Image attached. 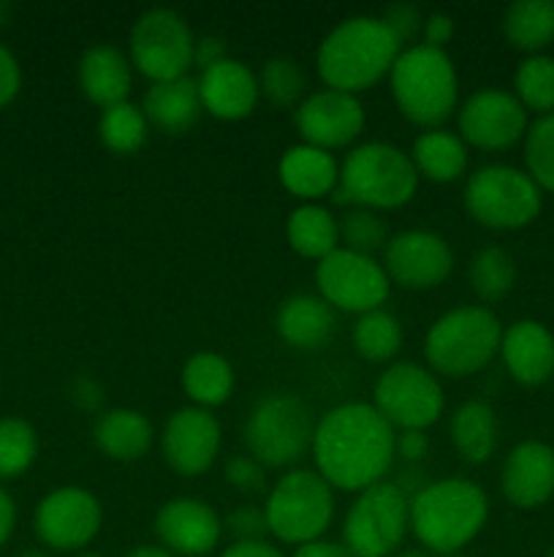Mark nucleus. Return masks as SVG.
<instances>
[{"mask_svg":"<svg viewBox=\"0 0 554 557\" xmlns=\"http://www.w3.org/2000/svg\"><path fill=\"white\" fill-rule=\"evenodd\" d=\"M394 441L396 430L373 403L351 400L329 408L315 422L310 455L331 490L364 493L389 473L396 455Z\"/></svg>","mask_w":554,"mask_h":557,"instance_id":"nucleus-1","label":"nucleus"},{"mask_svg":"<svg viewBox=\"0 0 554 557\" xmlns=\"http://www.w3.org/2000/svg\"><path fill=\"white\" fill-rule=\"evenodd\" d=\"M400 52V41L380 16L356 14L326 33L315 69L326 87L356 96L389 76Z\"/></svg>","mask_w":554,"mask_h":557,"instance_id":"nucleus-2","label":"nucleus"},{"mask_svg":"<svg viewBox=\"0 0 554 557\" xmlns=\"http://www.w3.org/2000/svg\"><path fill=\"white\" fill-rule=\"evenodd\" d=\"M489 517V498L476 482L462 476L438 479L411 498V531L427 553L459 555Z\"/></svg>","mask_w":554,"mask_h":557,"instance_id":"nucleus-3","label":"nucleus"},{"mask_svg":"<svg viewBox=\"0 0 554 557\" xmlns=\"http://www.w3.org/2000/svg\"><path fill=\"white\" fill-rule=\"evenodd\" d=\"M418 172L411 152L391 141H364L353 147L340 166L335 205L364 210H400L416 196Z\"/></svg>","mask_w":554,"mask_h":557,"instance_id":"nucleus-4","label":"nucleus"},{"mask_svg":"<svg viewBox=\"0 0 554 557\" xmlns=\"http://www.w3.org/2000/svg\"><path fill=\"white\" fill-rule=\"evenodd\" d=\"M391 96L402 117L435 131L451 117L459 98V76L445 49L413 44L402 49L389 74Z\"/></svg>","mask_w":554,"mask_h":557,"instance_id":"nucleus-5","label":"nucleus"},{"mask_svg":"<svg viewBox=\"0 0 554 557\" xmlns=\"http://www.w3.org/2000/svg\"><path fill=\"white\" fill-rule=\"evenodd\" d=\"M500 341L503 324L492 310L483 305H462L435 319L424 337V357L435 373L465 379L498 357Z\"/></svg>","mask_w":554,"mask_h":557,"instance_id":"nucleus-6","label":"nucleus"},{"mask_svg":"<svg viewBox=\"0 0 554 557\" xmlns=\"http://www.w3.org/2000/svg\"><path fill=\"white\" fill-rule=\"evenodd\" d=\"M543 190L525 169L508 163H487L467 177L465 201L467 215L494 232L525 228L541 215Z\"/></svg>","mask_w":554,"mask_h":557,"instance_id":"nucleus-7","label":"nucleus"},{"mask_svg":"<svg viewBox=\"0 0 554 557\" xmlns=\"http://www.w3.org/2000/svg\"><path fill=\"white\" fill-rule=\"evenodd\" d=\"M269 533L282 544L320 542L335 520V493L318 471L297 468L277 479L264 506Z\"/></svg>","mask_w":554,"mask_h":557,"instance_id":"nucleus-8","label":"nucleus"},{"mask_svg":"<svg viewBox=\"0 0 554 557\" xmlns=\"http://www.w3.org/2000/svg\"><path fill=\"white\" fill-rule=\"evenodd\" d=\"M315 419L297 395H266L250 408L244 422V446L264 468L293 466L313 446Z\"/></svg>","mask_w":554,"mask_h":557,"instance_id":"nucleus-9","label":"nucleus"},{"mask_svg":"<svg viewBox=\"0 0 554 557\" xmlns=\"http://www.w3.org/2000/svg\"><path fill=\"white\" fill-rule=\"evenodd\" d=\"M411 528V498L394 482H380L358 493L342 525V544L353 557H389Z\"/></svg>","mask_w":554,"mask_h":557,"instance_id":"nucleus-10","label":"nucleus"},{"mask_svg":"<svg viewBox=\"0 0 554 557\" xmlns=\"http://www.w3.org/2000/svg\"><path fill=\"white\" fill-rule=\"evenodd\" d=\"M196 36L182 14L174 9H150L130 30V65L147 79L172 82L188 76L193 65Z\"/></svg>","mask_w":554,"mask_h":557,"instance_id":"nucleus-11","label":"nucleus"},{"mask_svg":"<svg viewBox=\"0 0 554 557\" xmlns=\"http://www.w3.org/2000/svg\"><path fill=\"white\" fill-rule=\"evenodd\" d=\"M373 406L394 430H427L445 408L443 386L429 368L416 362H394L378 375Z\"/></svg>","mask_w":554,"mask_h":557,"instance_id":"nucleus-12","label":"nucleus"},{"mask_svg":"<svg viewBox=\"0 0 554 557\" xmlns=\"http://www.w3.org/2000/svg\"><path fill=\"white\" fill-rule=\"evenodd\" d=\"M315 286H318V297L331 310L356 315L383 308L391 292V281L380 261L342 248V245L318 261Z\"/></svg>","mask_w":554,"mask_h":557,"instance_id":"nucleus-13","label":"nucleus"},{"mask_svg":"<svg viewBox=\"0 0 554 557\" xmlns=\"http://www.w3.org/2000/svg\"><path fill=\"white\" fill-rule=\"evenodd\" d=\"M456 125L465 145L487 152L511 150L516 141L525 139L530 128L527 109L521 107L519 98L498 87H483L465 98L456 112Z\"/></svg>","mask_w":554,"mask_h":557,"instance_id":"nucleus-14","label":"nucleus"},{"mask_svg":"<svg viewBox=\"0 0 554 557\" xmlns=\"http://www.w3.org/2000/svg\"><path fill=\"white\" fill-rule=\"evenodd\" d=\"M103 525V509L96 495L85 487H58L38 504L33 528L41 544L76 553L98 536Z\"/></svg>","mask_w":554,"mask_h":557,"instance_id":"nucleus-15","label":"nucleus"},{"mask_svg":"<svg viewBox=\"0 0 554 557\" xmlns=\"http://www.w3.org/2000/svg\"><path fill=\"white\" fill-rule=\"evenodd\" d=\"M383 270L391 283L413 292L435 288L454 270V250L429 228H407L389 237L383 248Z\"/></svg>","mask_w":554,"mask_h":557,"instance_id":"nucleus-16","label":"nucleus"},{"mask_svg":"<svg viewBox=\"0 0 554 557\" xmlns=\"http://www.w3.org/2000/svg\"><path fill=\"white\" fill-rule=\"evenodd\" d=\"M367 114H364L362 101L351 92L320 90L304 96V101L293 109V125L304 145L320 147V150H340L348 147L364 131Z\"/></svg>","mask_w":554,"mask_h":557,"instance_id":"nucleus-17","label":"nucleus"},{"mask_svg":"<svg viewBox=\"0 0 554 557\" xmlns=\"http://www.w3.org/2000/svg\"><path fill=\"white\" fill-rule=\"evenodd\" d=\"M223 444L221 422L212 411L185 406L168 417L161 433V451L166 466L179 476H201L217 460Z\"/></svg>","mask_w":554,"mask_h":557,"instance_id":"nucleus-18","label":"nucleus"},{"mask_svg":"<svg viewBox=\"0 0 554 557\" xmlns=\"http://www.w3.org/2000/svg\"><path fill=\"white\" fill-rule=\"evenodd\" d=\"M155 536L174 557H204L223 536V520L199 498H172L155 515Z\"/></svg>","mask_w":554,"mask_h":557,"instance_id":"nucleus-19","label":"nucleus"},{"mask_svg":"<svg viewBox=\"0 0 554 557\" xmlns=\"http://www.w3.org/2000/svg\"><path fill=\"white\" fill-rule=\"evenodd\" d=\"M500 487L516 509H541L554 495V449L543 441H521L505 457Z\"/></svg>","mask_w":554,"mask_h":557,"instance_id":"nucleus-20","label":"nucleus"},{"mask_svg":"<svg viewBox=\"0 0 554 557\" xmlns=\"http://www.w3.org/2000/svg\"><path fill=\"white\" fill-rule=\"evenodd\" d=\"M500 357L516 384L541 386L554 375V335L541 321L519 319L503 330Z\"/></svg>","mask_w":554,"mask_h":557,"instance_id":"nucleus-21","label":"nucleus"},{"mask_svg":"<svg viewBox=\"0 0 554 557\" xmlns=\"http://www.w3.org/2000/svg\"><path fill=\"white\" fill-rule=\"evenodd\" d=\"M204 112L217 120H244L259 103V79L242 60L226 58L196 79Z\"/></svg>","mask_w":554,"mask_h":557,"instance_id":"nucleus-22","label":"nucleus"},{"mask_svg":"<svg viewBox=\"0 0 554 557\" xmlns=\"http://www.w3.org/2000/svg\"><path fill=\"white\" fill-rule=\"evenodd\" d=\"M277 177L282 188L304 205L331 196L340 185V163L329 150L313 145H293L282 152L277 163Z\"/></svg>","mask_w":554,"mask_h":557,"instance_id":"nucleus-23","label":"nucleus"},{"mask_svg":"<svg viewBox=\"0 0 554 557\" xmlns=\"http://www.w3.org/2000/svg\"><path fill=\"white\" fill-rule=\"evenodd\" d=\"M130 58L114 44H96L87 49L79 60V85L87 101L96 107L109 109L114 103L128 101L134 74H130Z\"/></svg>","mask_w":554,"mask_h":557,"instance_id":"nucleus-24","label":"nucleus"},{"mask_svg":"<svg viewBox=\"0 0 554 557\" xmlns=\"http://www.w3.org/2000/svg\"><path fill=\"white\" fill-rule=\"evenodd\" d=\"M141 112L147 123L155 125L163 134L179 136L199 123V114L204 112L199 98V85L190 76L172 82H155L147 87L141 98Z\"/></svg>","mask_w":554,"mask_h":557,"instance_id":"nucleus-25","label":"nucleus"},{"mask_svg":"<svg viewBox=\"0 0 554 557\" xmlns=\"http://www.w3.org/2000/svg\"><path fill=\"white\" fill-rule=\"evenodd\" d=\"M275 330L288 346L315 351L335 332V310L318 294H293L277 308Z\"/></svg>","mask_w":554,"mask_h":557,"instance_id":"nucleus-26","label":"nucleus"},{"mask_svg":"<svg viewBox=\"0 0 554 557\" xmlns=\"http://www.w3.org/2000/svg\"><path fill=\"white\" fill-rule=\"evenodd\" d=\"M92 441L109 460L136 462L150 451L155 430L150 419L136 408H109L98 413L92 424Z\"/></svg>","mask_w":554,"mask_h":557,"instance_id":"nucleus-27","label":"nucleus"},{"mask_svg":"<svg viewBox=\"0 0 554 557\" xmlns=\"http://www.w3.org/2000/svg\"><path fill=\"white\" fill-rule=\"evenodd\" d=\"M451 444L465 462L481 466L498 449V417L483 400H467L451 413Z\"/></svg>","mask_w":554,"mask_h":557,"instance_id":"nucleus-28","label":"nucleus"},{"mask_svg":"<svg viewBox=\"0 0 554 557\" xmlns=\"http://www.w3.org/2000/svg\"><path fill=\"white\" fill-rule=\"evenodd\" d=\"M411 161L418 177H427L429 183L440 185L454 183L467 172V145L459 134H451V131H424L413 141Z\"/></svg>","mask_w":554,"mask_h":557,"instance_id":"nucleus-29","label":"nucleus"},{"mask_svg":"<svg viewBox=\"0 0 554 557\" xmlns=\"http://www.w3.org/2000/svg\"><path fill=\"white\" fill-rule=\"evenodd\" d=\"M286 239L293 253L320 261L340 248V226L326 207L310 201L291 210L286 221Z\"/></svg>","mask_w":554,"mask_h":557,"instance_id":"nucleus-30","label":"nucleus"},{"mask_svg":"<svg viewBox=\"0 0 554 557\" xmlns=\"http://www.w3.org/2000/svg\"><path fill=\"white\" fill-rule=\"evenodd\" d=\"M182 392L196 408L223 406L234 392V368L226 357L215 351H196L182 364Z\"/></svg>","mask_w":554,"mask_h":557,"instance_id":"nucleus-31","label":"nucleus"},{"mask_svg":"<svg viewBox=\"0 0 554 557\" xmlns=\"http://www.w3.org/2000/svg\"><path fill=\"white\" fill-rule=\"evenodd\" d=\"M503 33L516 49L541 54L554 41V0H516L505 9Z\"/></svg>","mask_w":554,"mask_h":557,"instance_id":"nucleus-32","label":"nucleus"},{"mask_svg":"<svg viewBox=\"0 0 554 557\" xmlns=\"http://www.w3.org/2000/svg\"><path fill=\"white\" fill-rule=\"evenodd\" d=\"M467 281H470V288L481 302H500V299L508 297L516 283L514 256L505 248H500V245H487V248H481L470 259Z\"/></svg>","mask_w":554,"mask_h":557,"instance_id":"nucleus-33","label":"nucleus"},{"mask_svg":"<svg viewBox=\"0 0 554 557\" xmlns=\"http://www.w3.org/2000/svg\"><path fill=\"white\" fill-rule=\"evenodd\" d=\"M353 348L367 362H389L402 348V324L383 308L358 315L353 324Z\"/></svg>","mask_w":554,"mask_h":557,"instance_id":"nucleus-34","label":"nucleus"},{"mask_svg":"<svg viewBox=\"0 0 554 557\" xmlns=\"http://www.w3.org/2000/svg\"><path fill=\"white\" fill-rule=\"evenodd\" d=\"M514 96L525 109L536 114L554 112V58L552 54H527L514 74Z\"/></svg>","mask_w":554,"mask_h":557,"instance_id":"nucleus-35","label":"nucleus"},{"mask_svg":"<svg viewBox=\"0 0 554 557\" xmlns=\"http://www.w3.org/2000/svg\"><path fill=\"white\" fill-rule=\"evenodd\" d=\"M147 125L150 123H147L141 107L123 101L103 109L101 120H98V136L106 150L117 152V156H130L147 141Z\"/></svg>","mask_w":554,"mask_h":557,"instance_id":"nucleus-36","label":"nucleus"},{"mask_svg":"<svg viewBox=\"0 0 554 557\" xmlns=\"http://www.w3.org/2000/svg\"><path fill=\"white\" fill-rule=\"evenodd\" d=\"M259 90L272 107L277 109H297L304 101L307 90V76L302 65L288 54H277L264 63L259 74Z\"/></svg>","mask_w":554,"mask_h":557,"instance_id":"nucleus-37","label":"nucleus"},{"mask_svg":"<svg viewBox=\"0 0 554 557\" xmlns=\"http://www.w3.org/2000/svg\"><path fill=\"white\" fill-rule=\"evenodd\" d=\"M38 438L30 422L16 417L0 419V479H16L33 466Z\"/></svg>","mask_w":554,"mask_h":557,"instance_id":"nucleus-38","label":"nucleus"},{"mask_svg":"<svg viewBox=\"0 0 554 557\" xmlns=\"http://www.w3.org/2000/svg\"><path fill=\"white\" fill-rule=\"evenodd\" d=\"M525 172L541 190L554 194V112L530 123L525 134Z\"/></svg>","mask_w":554,"mask_h":557,"instance_id":"nucleus-39","label":"nucleus"},{"mask_svg":"<svg viewBox=\"0 0 554 557\" xmlns=\"http://www.w3.org/2000/svg\"><path fill=\"white\" fill-rule=\"evenodd\" d=\"M337 226H340L342 248L356 250V253L373 256L375 250L386 248L389 243V228H386L383 218L364 207H351L348 212H342V218H337Z\"/></svg>","mask_w":554,"mask_h":557,"instance_id":"nucleus-40","label":"nucleus"},{"mask_svg":"<svg viewBox=\"0 0 554 557\" xmlns=\"http://www.w3.org/2000/svg\"><path fill=\"white\" fill-rule=\"evenodd\" d=\"M223 476H226L228 487L239 490L244 495L261 493L266 487V468L259 460H253L250 455H237L226 462L223 468Z\"/></svg>","mask_w":554,"mask_h":557,"instance_id":"nucleus-41","label":"nucleus"},{"mask_svg":"<svg viewBox=\"0 0 554 557\" xmlns=\"http://www.w3.org/2000/svg\"><path fill=\"white\" fill-rule=\"evenodd\" d=\"M226 528L237 542H264L269 525H266V515L259 506H239L226 517Z\"/></svg>","mask_w":554,"mask_h":557,"instance_id":"nucleus-42","label":"nucleus"},{"mask_svg":"<svg viewBox=\"0 0 554 557\" xmlns=\"http://www.w3.org/2000/svg\"><path fill=\"white\" fill-rule=\"evenodd\" d=\"M380 20H383L386 27L394 33V38L400 41V47L402 44L413 41V38H416L424 27L421 11H418V5H413V3L386 5L383 14H380Z\"/></svg>","mask_w":554,"mask_h":557,"instance_id":"nucleus-43","label":"nucleus"},{"mask_svg":"<svg viewBox=\"0 0 554 557\" xmlns=\"http://www.w3.org/2000/svg\"><path fill=\"white\" fill-rule=\"evenodd\" d=\"M22 87V71L14 54L0 44V109L9 107Z\"/></svg>","mask_w":554,"mask_h":557,"instance_id":"nucleus-44","label":"nucleus"},{"mask_svg":"<svg viewBox=\"0 0 554 557\" xmlns=\"http://www.w3.org/2000/svg\"><path fill=\"white\" fill-rule=\"evenodd\" d=\"M71 400H74V406L81 408V411L96 413L98 408L103 406V400H106V392H103V386L98 384L96 379H90V375H76L74 384H71Z\"/></svg>","mask_w":554,"mask_h":557,"instance_id":"nucleus-45","label":"nucleus"},{"mask_svg":"<svg viewBox=\"0 0 554 557\" xmlns=\"http://www.w3.org/2000/svg\"><path fill=\"white\" fill-rule=\"evenodd\" d=\"M421 36L427 47L445 49V44H449L451 36H454V20H451L449 14H443V11H435V14L424 16Z\"/></svg>","mask_w":554,"mask_h":557,"instance_id":"nucleus-46","label":"nucleus"},{"mask_svg":"<svg viewBox=\"0 0 554 557\" xmlns=\"http://www.w3.org/2000/svg\"><path fill=\"white\" fill-rule=\"evenodd\" d=\"M226 58H228L226 41H223L221 36L196 38V44H193V65H196V69L206 71V69H212V65L223 63Z\"/></svg>","mask_w":554,"mask_h":557,"instance_id":"nucleus-47","label":"nucleus"},{"mask_svg":"<svg viewBox=\"0 0 554 557\" xmlns=\"http://www.w3.org/2000/svg\"><path fill=\"white\" fill-rule=\"evenodd\" d=\"M394 451L407 462V466H416V462H421L429 451L427 435H424L421 430H405V433H396Z\"/></svg>","mask_w":554,"mask_h":557,"instance_id":"nucleus-48","label":"nucleus"},{"mask_svg":"<svg viewBox=\"0 0 554 557\" xmlns=\"http://www.w3.org/2000/svg\"><path fill=\"white\" fill-rule=\"evenodd\" d=\"M221 557H286L275 544L264 542H234L223 549Z\"/></svg>","mask_w":554,"mask_h":557,"instance_id":"nucleus-49","label":"nucleus"},{"mask_svg":"<svg viewBox=\"0 0 554 557\" xmlns=\"http://www.w3.org/2000/svg\"><path fill=\"white\" fill-rule=\"evenodd\" d=\"M16 525V506L11 500V495L0 487V547L11 539Z\"/></svg>","mask_w":554,"mask_h":557,"instance_id":"nucleus-50","label":"nucleus"},{"mask_svg":"<svg viewBox=\"0 0 554 557\" xmlns=\"http://www.w3.org/2000/svg\"><path fill=\"white\" fill-rule=\"evenodd\" d=\"M291 557H353L348 553L345 544H335V542H313L299 547Z\"/></svg>","mask_w":554,"mask_h":557,"instance_id":"nucleus-51","label":"nucleus"},{"mask_svg":"<svg viewBox=\"0 0 554 557\" xmlns=\"http://www.w3.org/2000/svg\"><path fill=\"white\" fill-rule=\"evenodd\" d=\"M128 557H174V555L166 553L163 547H139V549H134Z\"/></svg>","mask_w":554,"mask_h":557,"instance_id":"nucleus-52","label":"nucleus"},{"mask_svg":"<svg viewBox=\"0 0 554 557\" xmlns=\"http://www.w3.org/2000/svg\"><path fill=\"white\" fill-rule=\"evenodd\" d=\"M394 557H438V555L427 553V549H402V553H396Z\"/></svg>","mask_w":554,"mask_h":557,"instance_id":"nucleus-53","label":"nucleus"},{"mask_svg":"<svg viewBox=\"0 0 554 557\" xmlns=\"http://www.w3.org/2000/svg\"><path fill=\"white\" fill-rule=\"evenodd\" d=\"M9 14H11V5L9 3H0V25H5Z\"/></svg>","mask_w":554,"mask_h":557,"instance_id":"nucleus-54","label":"nucleus"},{"mask_svg":"<svg viewBox=\"0 0 554 557\" xmlns=\"http://www.w3.org/2000/svg\"><path fill=\"white\" fill-rule=\"evenodd\" d=\"M20 557H49V555H43V553H38V549H33V553H25V555H20Z\"/></svg>","mask_w":554,"mask_h":557,"instance_id":"nucleus-55","label":"nucleus"},{"mask_svg":"<svg viewBox=\"0 0 554 557\" xmlns=\"http://www.w3.org/2000/svg\"><path fill=\"white\" fill-rule=\"evenodd\" d=\"M546 557H554V547L552 549H549V555Z\"/></svg>","mask_w":554,"mask_h":557,"instance_id":"nucleus-56","label":"nucleus"},{"mask_svg":"<svg viewBox=\"0 0 554 557\" xmlns=\"http://www.w3.org/2000/svg\"><path fill=\"white\" fill-rule=\"evenodd\" d=\"M79 557H101V555H79Z\"/></svg>","mask_w":554,"mask_h":557,"instance_id":"nucleus-57","label":"nucleus"},{"mask_svg":"<svg viewBox=\"0 0 554 557\" xmlns=\"http://www.w3.org/2000/svg\"><path fill=\"white\" fill-rule=\"evenodd\" d=\"M445 557H462V555H445Z\"/></svg>","mask_w":554,"mask_h":557,"instance_id":"nucleus-58","label":"nucleus"}]
</instances>
